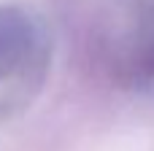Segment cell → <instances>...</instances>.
<instances>
[{
    "label": "cell",
    "instance_id": "cell-1",
    "mask_svg": "<svg viewBox=\"0 0 154 151\" xmlns=\"http://www.w3.org/2000/svg\"><path fill=\"white\" fill-rule=\"evenodd\" d=\"M152 73H154V59H152Z\"/></svg>",
    "mask_w": 154,
    "mask_h": 151
}]
</instances>
